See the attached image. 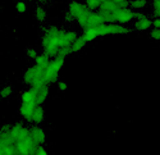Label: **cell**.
<instances>
[{"label": "cell", "mask_w": 160, "mask_h": 155, "mask_svg": "<svg viewBox=\"0 0 160 155\" xmlns=\"http://www.w3.org/2000/svg\"><path fill=\"white\" fill-rule=\"evenodd\" d=\"M63 66H64V57H57L52 62H49L46 68L44 69V81L54 82Z\"/></svg>", "instance_id": "3957f363"}, {"label": "cell", "mask_w": 160, "mask_h": 155, "mask_svg": "<svg viewBox=\"0 0 160 155\" xmlns=\"http://www.w3.org/2000/svg\"><path fill=\"white\" fill-rule=\"evenodd\" d=\"M87 9V7L86 5H83V4H81V3H78V2H72L71 4H69V13L71 14H73V17L74 18H77L79 14H81L82 12H85Z\"/></svg>", "instance_id": "8992f818"}, {"label": "cell", "mask_w": 160, "mask_h": 155, "mask_svg": "<svg viewBox=\"0 0 160 155\" xmlns=\"http://www.w3.org/2000/svg\"><path fill=\"white\" fill-rule=\"evenodd\" d=\"M58 88H59V91H62V92H65L67 90H68V83L67 82H59V85H58Z\"/></svg>", "instance_id": "9a60e30c"}, {"label": "cell", "mask_w": 160, "mask_h": 155, "mask_svg": "<svg viewBox=\"0 0 160 155\" xmlns=\"http://www.w3.org/2000/svg\"><path fill=\"white\" fill-rule=\"evenodd\" d=\"M150 37L155 41H159L160 40V28L159 27H154L151 31H150Z\"/></svg>", "instance_id": "7c38bea8"}, {"label": "cell", "mask_w": 160, "mask_h": 155, "mask_svg": "<svg viewBox=\"0 0 160 155\" xmlns=\"http://www.w3.org/2000/svg\"><path fill=\"white\" fill-rule=\"evenodd\" d=\"M17 10H18L19 13H24V12H26V5H24L23 3H18V4H17Z\"/></svg>", "instance_id": "ac0fdd59"}, {"label": "cell", "mask_w": 160, "mask_h": 155, "mask_svg": "<svg viewBox=\"0 0 160 155\" xmlns=\"http://www.w3.org/2000/svg\"><path fill=\"white\" fill-rule=\"evenodd\" d=\"M35 152L38 154V155H45V154H46V150H45L42 146H38L37 149H35Z\"/></svg>", "instance_id": "e0dca14e"}, {"label": "cell", "mask_w": 160, "mask_h": 155, "mask_svg": "<svg viewBox=\"0 0 160 155\" xmlns=\"http://www.w3.org/2000/svg\"><path fill=\"white\" fill-rule=\"evenodd\" d=\"M113 2L119 7V8H124V7H128L129 2L128 0H113Z\"/></svg>", "instance_id": "5bb4252c"}, {"label": "cell", "mask_w": 160, "mask_h": 155, "mask_svg": "<svg viewBox=\"0 0 160 155\" xmlns=\"http://www.w3.org/2000/svg\"><path fill=\"white\" fill-rule=\"evenodd\" d=\"M31 138L33 142L36 144H42L44 141H45V132L41 130V128H32V131H31Z\"/></svg>", "instance_id": "52a82bcc"}, {"label": "cell", "mask_w": 160, "mask_h": 155, "mask_svg": "<svg viewBox=\"0 0 160 155\" xmlns=\"http://www.w3.org/2000/svg\"><path fill=\"white\" fill-rule=\"evenodd\" d=\"M10 87H5V88H3L2 90V96L3 98H7V96H9V94H10Z\"/></svg>", "instance_id": "2e32d148"}, {"label": "cell", "mask_w": 160, "mask_h": 155, "mask_svg": "<svg viewBox=\"0 0 160 155\" xmlns=\"http://www.w3.org/2000/svg\"><path fill=\"white\" fill-rule=\"evenodd\" d=\"M152 10H154V16L156 18H160V0H154Z\"/></svg>", "instance_id": "8fae6325"}, {"label": "cell", "mask_w": 160, "mask_h": 155, "mask_svg": "<svg viewBox=\"0 0 160 155\" xmlns=\"http://www.w3.org/2000/svg\"><path fill=\"white\" fill-rule=\"evenodd\" d=\"M132 19H135V12H133V9H131L129 7L119 8L114 14V21L117 23H121V24H126V23L131 22Z\"/></svg>", "instance_id": "277c9868"}, {"label": "cell", "mask_w": 160, "mask_h": 155, "mask_svg": "<svg viewBox=\"0 0 160 155\" xmlns=\"http://www.w3.org/2000/svg\"><path fill=\"white\" fill-rule=\"evenodd\" d=\"M65 19H67V21H69V22H72V21H74L76 18L73 17V14H71V13L68 12V13H67V14H65Z\"/></svg>", "instance_id": "ffe728a7"}, {"label": "cell", "mask_w": 160, "mask_h": 155, "mask_svg": "<svg viewBox=\"0 0 160 155\" xmlns=\"http://www.w3.org/2000/svg\"><path fill=\"white\" fill-rule=\"evenodd\" d=\"M131 30L126 27L124 24L121 23H101L94 27H90L85 30L83 35L81 36V40L85 41V44L94 41L95 38L101 37V36H109V35H127L129 33Z\"/></svg>", "instance_id": "6da1fadb"}, {"label": "cell", "mask_w": 160, "mask_h": 155, "mask_svg": "<svg viewBox=\"0 0 160 155\" xmlns=\"http://www.w3.org/2000/svg\"><path fill=\"white\" fill-rule=\"evenodd\" d=\"M44 119V110L40 108V107H35V109H33V113H32V118H31V121H33L35 123H40Z\"/></svg>", "instance_id": "ba28073f"}, {"label": "cell", "mask_w": 160, "mask_h": 155, "mask_svg": "<svg viewBox=\"0 0 160 155\" xmlns=\"http://www.w3.org/2000/svg\"><path fill=\"white\" fill-rule=\"evenodd\" d=\"M102 3V0H86V7L91 10L98 9Z\"/></svg>", "instance_id": "30bf717a"}, {"label": "cell", "mask_w": 160, "mask_h": 155, "mask_svg": "<svg viewBox=\"0 0 160 155\" xmlns=\"http://www.w3.org/2000/svg\"><path fill=\"white\" fill-rule=\"evenodd\" d=\"M77 22L79 24V27L83 28V30H87L90 27H94V26H98V24H101V23H105L102 16L100 13H95L94 10L91 9H86L85 12H82L77 18Z\"/></svg>", "instance_id": "7a4b0ae2"}, {"label": "cell", "mask_w": 160, "mask_h": 155, "mask_svg": "<svg viewBox=\"0 0 160 155\" xmlns=\"http://www.w3.org/2000/svg\"><path fill=\"white\" fill-rule=\"evenodd\" d=\"M152 26H154V27H159L160 28V18H155L152 21Z\"/></svg>", "instance_id": "44dd1931"}, {"label": "cell", "mask_w": 160, "mask_h": 155, "mask_svg": "<svg viewBox=\"0 0 160 155\" xmlns=\"http://www.w3.org/2000/svg\"><path fill=\"white\" fill-rule=\"evenodd\" d=\"M152 27V21L148 17V16H143L141 18H137L135 22V28L138 31H148Z\"/></svg>", "instance_id": "5b68a950"}, {"label": "cell", "mask_w": 160, "mask_h": 155, "mask_svg": "<svg viewBox=\"0 0 160 155\" xmlns=\"http://www.w3.org/2000/svg\"><path fill=\"white\" fill-rule=\"evenodd\" d=\"M45 17H46L45 10H44L42 8H37V10H36V18H37L40 22H42V21L45 19Z\"/></svg>", "instance_id": "4fadbf2b"}, {"label": "cell", "mask_w": 160, "mask_h": 155, "mask_svg": "<svg viewBox=\"0 0 160 155\" xmlns=\"http://www.w3.org/2000/svg\"><path fill=\"white\" fill-rule=\"evenodd\" d=\"M27 54H28V57H30V58H36V57H37L36 51H35V50H32V49H30V50L27 51Z\"/></svg>", "instance_id": "d6986e66"}, {"label": "cell", "mask_w": 160, "mask_h": 155, "mask_svg": "<svg viewBox=\"0 0 160 155\" xmlns=\"http://www.w3.org/2000/svg\"><path fill=\"white\" fill-rule=\"evenodd\" d=\"M146 4H148V2L146 0H132V2H129V7L131 9H136V10H140V9H143L146 7Z\"/></svg>", "instance_id": "9c48e42d"}]
</instances>
